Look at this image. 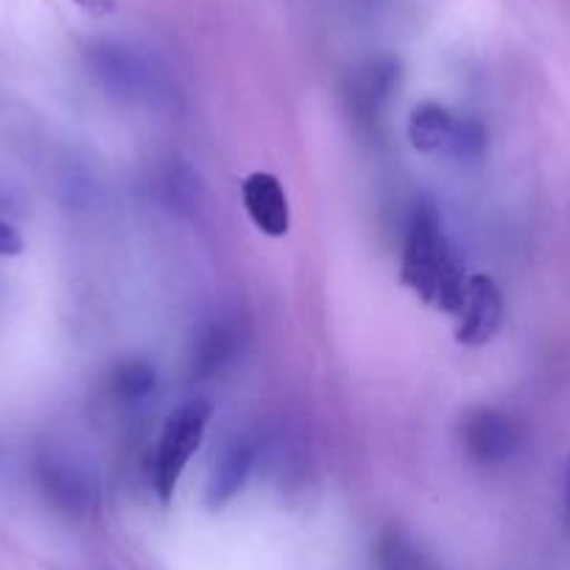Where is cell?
Returning a JSON list of instances; mask_svg holds the SVG:
<instances>
[{
    "label": "cell",
    "instance_id": "1",
    "mask_svg": "<svg viewBox=\"0 0 570 570\" xmlns=\"http://www.w3.org/2000/svg\"><path fill=\"white\" fill-rule=\"evenodd\" d=\"M400 279L425 305L456 316L468 294L470 274L453 255L442 229L440 210L431 202H420L411 213L403 244Z\"/></svg>",
    "mask_w": 570,
    "mask_h": 570
},
{
    "label": "cell",
    "instance_id": "2",
    "mask_svg": "<svg viewBox=\"0 0 570 570\" xmlns=\"http://www.w3.org/2000/svg\"><path fill=\"white\" fill-rule=\"evenodd\" d=\"M210 416L213 405L202 397L185 400L183 405H177L168 414L166 425L160 431V440H157L155 462H151V484H155L157 498L163 503L171 501L174 492H177L179 479H183L190 459H194L202 440H205Z\"/></svg>",
    "mask_w": 570,
    "mask_h": 570
},
{
    "label": "cell",
    "instance_id": "3",
    "mask_svg": "<svg viewBox=\"0 0 570 570\" xmlns=\"http://www.w3.org/2000/svg\"><path fill=\"white\" fill-rule=\"evenodd\" d=\"M456 320V342L462 347H484L498 336L503 322V297L495 279L487 274H470L468 294Z\"/></svg>",
    "mask_w": 570,
    "mask_h": 570
},
{
    "label": "cell",
    "instance_id": "4",
    "mask_svg": "<svg viewBox=\"0 0 570 570\" xmlns=\"http://www.w3.org/2000/svg\"><path fill=\"white\" fill-rule=\"evenodd\" d=\"M464 451L479 464H501L514 456L520 445V428L512 416L495 409H479L462 425Z\"/></svg>",
    "mask_w": 570,
    "mask_h": 570
},
{
    "label": "cell",
    "instance_id": "5",
    "mask_svg": "<svg viewBox=\"0 0 570 570\" xmlns=\"http://www.w3.org/2000/svg\"><path fill=\"white\" fill-rule=\"evenodd\" d=\"M244 207L252 224L268 238H285L292 229V205L274 174L255 171L244 179Z\"/></svg>",
    "mask_w": 570,
    "mask_h": 570
},
{
    "label": "cell",
    "instance_id": "6",
    "mask_svg": "<svg viewBox=\"0 0 570 570\" xmlns=\"http://www.w3.org/2000/svg\"><path fill=\"white\" fill-rule=\"evenodd\" d=\"M456 120L442 104L425 101L416 104L409 115V140L422 155H434L451 146Z\"/></svg>",
    "mask_w": 570,
    "mask_h": 570
},
{
    "label": "cell",
    "instance_id": "7",
    "mask_svg": "<svg viewBox=\"0 0 570 570\" xmlns=\"http://www.w3.org/2000/svg\"><path fill=\"white\" fill-rule=\"evenodd\" d=\"M252 462H255V453H252V448L246 445V442L244 445L238 442L235 448H229L227 456H224L222 462L216 464V470H213L210 484H207V507H227V503L244 490L246 479H249L252 473Z\"/></svg>",
    "mask_w": 570,
    "mask_h": 570
},
{
    "label": "cell",
    "instance_id": "8",
    "mask_svg": "<svg viewBox=\"0 0 570 570\" xmlns=\"http://www.w3.org/2000/svg\"><path fill=\"white\" fill-rule=\"evenodd\" d=\"M397 76H400V65L394 62V59H375V62H370L364 70H361L353 90L355 96H364L366 107L377 109L383 104V98L392 92V87L397 85Z\"/></svg>",
    "mask_w": 570,
    "mask_h": 570
},
{
    "label": "cell",
    "instance_id": "9",
    "mask_svg": "<svg viewBox=\"0 0 570 570\" xmlns=\"http://www.w3.org/2000/svg\"><path fill=\"white\" fill-rule=\"evenodd\" d=\"M155 389V370L146 366L142 361H126L118 372H115V392L126 400L142 397Z\"/></svg>",
    "mask_w": 570,
    "mask_h": 570
},
{
    "label": "cell",
    "instance_id": "10",
    "mask_svg": "<svg viewBox=\"0 0 570 570\" xmlns=\"http://www.w3.org/2000/svg\"><path fill=\"white\" fill-rule=\"evenodd\" d=\"M23 235L12 227L9 222L0 218V257H14L23 252Z\"/></svg>",
    "mask_w": 570,
    "mask_h": 570
},
{
    "label": "cell",
    "instance_id": "11",
    "mask_svg": "<svg viewBox=\"0 0 570 570\" xmlns=\"http://www.w3.org/2000/svg\"><path fill=\"white\" fill-rule=\"evenodd\" d=\"M386 570H425L422 562H416V557L411 551H405L403 546L394 542L386 551Z\"/></svg>",
    "mask_w": 570,
    "mask_h": 570
},
{
    "label": "cell",
    "instance_id": "12",
    "mask_svg": "<svg viewBox=\"0 0 570 570\" xmlns=\"http://www.w3.org/2000/svg\"><path fill=\"white\" fill-rule=\"evenodd\" d=\"M73 3L79 9H85L87 14H92V18H107V14H112L118 9V0H73Z\"/></svg>",
    "mask_w": 570,
    "mask_h": 570
},
{
    "label": "cell",
    "instance_id": "13",
    "mask_svg": "<svg viewBox=\"0 0 570 570\" xmlns=\"http://www.w3.org/2000/svg\"><path fill=\"white\" fill-rule=\"evenodd\" d=\"M564 514H568V523H570V462H568V475H564Z\"/></svg>",
    "mask_w": 570,
    "mask_h": 570
}]
</instances>
